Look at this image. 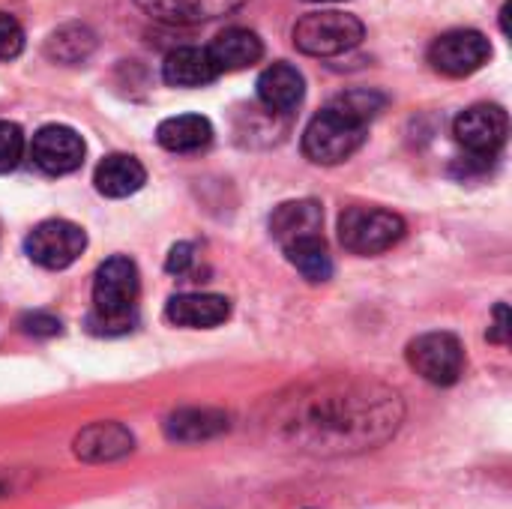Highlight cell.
Returning a JSON list of instances; mask_svg holds the SVG:
<instances>
[{
  "mask_svg": "<svg viewBox=\"0 0 512 509\" xmlns=\"http://www.w3.org/2000/svg\"><path fill=\"white\" fill-rule=\"evenodd\" d=\"M402 420L393 390L366 381H324L297 390L276 408V429L315 456H342L384 444Z\"/></svg>",
  "mask_w": 512,
  "mask_h": 509,
  "instance_id": "obj_1",
  "label": "cell"
},
{
  "mask_svg": "<svg viewBox=\"0 0 512 509\" xmlns=\"http://www.w3.org/2000/svg\"><path fill=\"white\" fill-rule=\"evenodd\" d=\"M138 267L114 255L99 264L93 276V309L87 315V330L96 336H123L138 324Z\"/></svg>",
  "mask_w": 512,
  "mask_h": 509,
  "instance_id": "obj_2",
  "label": "cell"
},
{
  "mask_svg": "<svg viewBox=\"0 0 512 509\" xmlns=\"http://www.w3.org/2000/svg\"><path fill=\"white\" fill-rule=\"evenodd\" d=\"M366 126L369 123L330 102L321 114L309 120L303 132V153L318 165H339L363 147Z\"/></svg>",
  "mask_w": 512,
  "mask_h": 509,
  "instance_id": "obj_3",
  "label": "cell"
},
{
  "mask_svg": "<svg viewBox=\"0 0 512 509\" xmlns=\"http://www.w3.org/2000/svg\"><path fill=\"white\" fill-rule=\"evenodd\" d=\"M366 27L357 15L348 12H309L294 24V45L312 57H336L360 45Z\"/></svg>",
  "mask_w": 512,
  "mask_h": 509,
  "instance_id": "obj_4",
  "label": "cell"
},
{
  "mask_svg": "<svg viewBox=\"0 0 512 509\" xmlns=\"http://www.w3.org/2000/svg\"><path fill=\"white\" fill-rule=\"evenodd\" d=\"M405 237V219L384 207H348L339 216V240L354 255H381Z\"/></svg>",
  "mask_w": 512,
  "mask_h": 509,
  "instance_id": "obj_5",
  "label": "cell"
},
{
  "mask_svg": "<svg viewBox=\"0 0 512 509\" xmlns=\"http://www.w3.org/2000/svg\"><path fill=\"white\" fill-rule=\"evenodd\" d=\"M408 366L435 387H453L465 372V351L453 333H426L408 345Z\"/></svg>",
  "mask_w": 512,
  "mask_h": 509,
  "instance_id": "obj_6",
  "label": "cell"
},
{
  "mask_svg": "<svg viewBox=\"0 0 512 509\" xmlns=\"http://www.w3.org/2000/svg\"><path fill=\"white\" fill-rule=\"evenodd\" d=\"M84 246H87V234L75 222H66V219L39 222L24 240L27 258L45 270H63L75 264Z\"/></svg>",
  "mask_w": 512,
  "mask_h": 509,
  "instance_id": "obj_7",
  "label": "cell"
},
{
  "mask_svg": "<svg viewBox=\"0 0 512 509\" xmlns=\"http://www.w3.org/2000/svg\"><path fill=\"white\" fill-rule=\"evenodd\" d=\"M492 57V45L480 30H450L441 33L429 48V63L435 72L450 78H465L486 66Z\"/></svg>",
  "mask_w": 512,
  "mask_h": 509,
  "instance_id": "obj_8",
  "label": "cell"
},
{
  "mask_svg": "<svg viewBox=\"0 0 512 509\" xmlns=\"http://www.w3.org/2000/svg\"><path fill=\"white\" fill-rule=\"evenodd\" d=\"M507 132H510V120L501 105H471L453 123L456 141L474 159H492L504 147Z\"/></svg>",
  "mask_w": 512,
  "mask_h": 509,
  "instance_id": "obj_9",
  "label": "cell"
},
{
  "mask_svg": "<svg viewBox=\"0 0 512 509\" xmlns=\"http://www.w3.org/2000/svg\"><path fill=\"white\" fill-rule=\"evenodd\" d=\"M30 159L45 174H69L84 162V141L69 126H42L30 141Z\"/></svg>",
  "mask_w": 512,
  "mask_h": 509,
  "instance_id": "obj_10",
  "label": "cell"
},
{
  "mask_svg": "<svg viewBox=\"0 0 512 509\" xmlns=\"http://www.w3.org/2000/svg\"><path fill=\"white\" fill-rule=\"evenodd\" d=\"M321 225H324V213H321V204L312 201V198L285 201L270 216V234L282 246V252L297 246V243H303V240L324 237Z\"/></svg>",
  "mask_w": 512,
  "mask_h": 509,
  "instance_id": "obj_11",
  "label": "cell"
},
{
  "mask_svg": "<svg viewBox=\"0 0 512 509\" xmlns=\"http://www.w3.org/2000/svg\"><path fill=\"white\" fill-rule=\"evenodd\" d=\"M75 456L81 462H117L135 450V438L126 426L120 423H93L75 435L72 444Z\"/></svg>",
  "mask_w": 512,
  "mask_h": 509,
  "instance_id": "obj_12",
  "label": "cell"
},
{
  "mask_svg": "<svg viewBox=\"0 0 512 509\" xmlns=\"http://www.w3.org/2000/svg\"><path fill=\"white\" fill-rule=\"evenodd\" d=\"M228 315H231V303L219 294H180L171 297L165 306V318L189 330L219 327L222 321H228Z\"/></svg>",
  "mask_w": 512,
  "mask_h": 509,
  "instance_id": "obj_13",
  "label": "cell"
},
{
  "mask_svg": "<svg viewBox=\"0 0 512 509\" xmlns=\"http://www.w3.org/2000/svg\"><path fill=\"white\" fill-rule=\"evenodd\" d=\"M231 420L216 408H180L165 420V438L174 444H204L228 432Z\"/></svg>",
  "mask_w": 512,
  "mask_h": 509,
  "instance_id": "obj_14",
  "label": "cell"
},
{
  "mask_svg": "<svg viewBox=\"0 0 512 509\" xmlns=\"http://www.w3.org/2000/svg\"><path fill=\"white\" fill-rule=\"evenodd\" d=\"M303 93H306V81L291 63H273L258 78V99L273 114L297 111V105L303 102Z\"/></svg>",
  "mask_w": 512,
  "mask_h": 509,
  "instance_id": "obj_15",
  "label": "cell"
},
{
  "mask_svg": "<svg viewBox=\"0 0 512 509\" xmlns=\"http://www.w3.org/2000/svg\"><path fill=\"white\" fill-rule=\"evenodd\" d=\"M207 54H210L216 72H237V69L258 63L264 54V45H261L258 33H252L246 27H228L210 42Z\"/></svg>",
  "mask_w": 512,
  "mask_h": 509,
  "instance_id": "obj_16",
  "label": "cell"
},
{
  "mask_svg": "<svg viewBox=\"0 0 512 509\" xmlns=\"http://www.w3.org/2000/svg\"><path fill=\"white\" fill-rule=\"evenodd\" d=\"M147 180V171L144 165L135 159V156H126V153H111L105 156L99 165H96V174H93V183L96 189L105 195V198H126V195H135Z\"/></svg>",
  "mask_w": 512,
  "mask_h": 509,
  "instance_id": "obj_17",
  "label": "cell"
},
{
  "mask_svg": "<svg viewBox=\"0 0 512 509\" xmlns=\"http://www.w3.org/2000/svg\"><path fill=\"white\" fill-rule=\"evenodd\" d=\"M135 3L153 18L192 24V21H210V18L228 15L240 9L246 0H135Z\"/></svg>",
  "mask_w": 512,
  "mask_h": 509,
  "instance_id": "obj_18",
  "label": "cell"
},
{
  "mask_svg": "<svg viewBox=\"0 0 512 509\" xmlns=\"http://www.w3.org/2000/svg\"><path fill=\"white\" fill-rule=\"evenodd\" d=\"M162 75L171 87H204L219 78L207 48H195V45H183L171 51L165 57Z\"/></svg>",
  "mask_w": 512,
  "mask_h": 509,
  "instance_id": "obj_19",
  "label": "cell"
},
{
  "mask_svg": "<svg viewBox=\"0 0 512 509\" xmlns=\"http://www.w3.org/2000/svg\"><path fill=\"white\" fill-rule=\"evenodd\" d=\"M156 141L171 153H198L213 141V126L201 114L168 117L156 129Z\"/></svg>",
  "mask_w": 512,
  "mask_h": 509,
  "instance_id": "obj_20",
  "label": "cell"
},
{
  "mask_svg": "<svg viewBox=\"0 0 512 509\" xmlns=\"http://www.w3.org/2000/svg\"><path fill=\"white\" fill-rule=\"evenodd\" d=\"M96 48V33L84 24H63L57 27L48 39H45V54L54 63H84Z\"/></svg>",
  "mask_w": 512,
  "mask_h": 509,
  "instance_id": "obj_21",
  "label": "cell"
},
{
  "mask_svg": "<svg viewBox=\"0 0 512 509\" xmlns=\"http://www.w3.org/2000/svg\"><path fill=\"white\" fill-rule=\"evenodd\" d=\"M288 261L309 279V282H327L333 276V258L327 252V243L324 237H312V240H303L291 249H285Z\"/></svg>",
  "mask_w": 512,
  "mask_h": 509,
  "instance_id": "obj_22",
  "label": "cell"
},
{
  "mask_svg": "<svg viewBox=\"0 0 512 509\" xmlns=\"http://www.w3.org/2000/svg\"><path fill=\"white\" fill-rule=\"evenodd\" d=\"M333 105H339L342 111H348V114H354L357 120L369 123V120L378 117V111L387 105V99H384L381 93H375V90H348V93L336 96Z\"/></svg>",
  "mask_w": 512,
  "mask_h": 509,
  "instance_id": "obj_23",
  "label": "cell"
},
{
  "mask_svg": "<svg viewBox=\"0 0 512 509\" xmlns=\"http://www.w3.org/2000/svg\"><path fill=\"white\" fill-rule=\"evenodd\" d=\"M24 156V132L18 123L0 120V174L12 171Z\"/></svg>",
  "mask_w": 512,
  "mask_h": 509,
  "instance_id": "obj_24",
  "label": "cell"
},
{
  "mask_svg": "<svg viewBox=\"0 0 512 509\" xmlns=\"http://www.w3.org/2000/svg\"><path fill=\"white\" fill-rule=\"evenodd\" d=\"M24 51V30L15 15L0 12V60H12Z\"/></svg>",
  "mask_w": 512,
  "mask_h": 509,
  "instance_id": "obj_25",
  "label": "cell"
},
{
  "mask_svg": "<svg viewBox=\"0 0 512 509\" xmlns=\"http://www.w3.org/2000/svg\"><path fill=\"white\" fill-rule=\"evenodd\" d=\"M21 327L24 333L30 336H57L60 333V321L54 315H45V312H30L21 318Z\"/></svg>",
  "mask_w": 512,
  "mask_h": 509,
  "instance_id": "obj_26",
  "label": "cell"
},
{
  "mask_svg": "<svg viewBox=\"0 0 512 509\" xmlns=\"http://www.w3.org/2000/svg\"><path fill=\"white\" fill-rule=\"evenodd\" d=\"M195 249L189 246V243H177L171 252H168V261H165V270L168 273H174V276H183L189 267H192V261H195V255H192Z\"/></svg>",
  "mask_w": 512,
  "mask_h": 509,
  "instance_id": "obj_27",
  "label": "cell"
},
{
  "mask_svg": "<svg viewBox=\"0 0 512 509\" xmlns=\"http://www.w3.org/2000/svg\"><path fill=\"white\" fill-rule=\"evenodd\" d=\"M489 342H495V345L510 342V309L504 303L495 309V324L489 327Z\"/></svg>",
  "mask_w": 512,
  "mask_h": 509,
  "instance_id": "obj_28",
  "label": "cell"
},
{
  "mask_svg": "<svg viewBox=\"0 0 512 509\" xmlns=\"http://www.w3.org/2000/svg\"><path fill=\"white\" fill-rule=\"evenodd\" d=\"M309 3H324V0H309ZM327 3H330V0H327Z\"/></svg>",
  "mask_w": 512,
  "mask_h": 509,
  "instance_id": "obj_29",
  "label": "cell"
},
{
  "mask_svg": "<svg viewBox=\"0 0 512 509\" xmlns=\"http://www.w3.org/2000/svg\"><path fill=\"white\" fill-rule=\"evenodd\" d=\"M0 492H6V486H3V480H0Z\"/></svg>",
  "mask_w": 512,
  "mask_h": 509,
  "instance_id": "obj_30",
  "label": "cell"
}]
</instances>
